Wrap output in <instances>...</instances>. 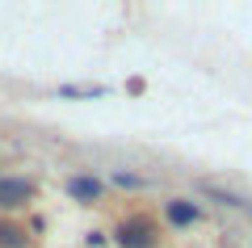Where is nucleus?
Returning a JSON list of instances; mask_svg holds the SVG:
<instances>
[{"mask_svg": "<svg viewBox=\"0 0 252 248\" xmlns=\"http://www.w3.org/2000/svg\"><path fill=\"white\" fill-rule=\"evenodd\" d=\"M160 219H152V214L135 211V214H122V219L114 223V231H109V244L114 248H160Z\"/></svg>", "mask_w": 252, "mask_h": 248, "instance_id": "obj_1", "label": "nucleus"}, {"mask_svg": "<svg viewBox=\"0 0 252 248\" xmlns=\"http://www.w3.org/2000/svg\"><path fill=\"white\" fill-rule=\"evenodd\" d=\"M0 248H30V227L17 219H0Z\"/></svg>", "mask_w": 252, "mask_h": 248, "instance_id": "obj_5", "label": "nucleus"}, {"mask_svg": "<svg viewBox=\"0 0 252 248\" xmlns=\"http://www.w3.org/2000/svg\"><path fill=\"white\" fill-rule=\"evenodd\" d=\"M160 214H164V227L172 231H189V227H198L202 219H206V211H202L198 198H189V194H172L160 202Z\"/></svg>", "mask_w": 252, "mask_h": 248, "instance_id": "obj_3", "label": "nucleus"}, {"mask_svg": "<svg viewBox=\"0 0 252 248\" xmlns=\"http://www.w3.org/2000/svg\"><path fill=\"white\" fill-rule=\"evenodd\" d=\"M38 202V177L30 173H0V214L13 219L17 211H30Z\"/></svg>", "mask_w": 252, "mask_h": 248, "instance_id": "obj_2", "label": "nucleus"}, {"mask_svg": "<svg viewBox=\"0 0 252 248\" xmlns=\"http://www.w3.org/2000/svg\"><path fill=\"white\" fill-rule=\"evenodd\" d=\"M63 189H67V198H72V202L93 206V202H101V198H105L109 181H105V177H97V173H72Z\"/></svg>", "mask_w": 252, "mask_h": 248, "instance_id": "obj_4", "label": "nucleus"}, {"mask_svg": "<svg viewBox=\"0 0 252 248\" xmlns=\"http://www.w3.org/2000/svg\"><path fill=\"white\" fill-rule=\"evenodd\" d=\"M109 244V231H84V248H105Z\"/></svg>", "mask_w": 252, "mask_h": 248, "instance_id": "obj_7", "label": "nucleus"}, {"mask_svg": "<svg viewBox=\"0 0 252 248\" xmlns=\"http://www.w3.org/2000/svg\"><path fill=\"white\" fill-rule=\"evenodd\" d=\"M30 231H34V236H42V231H46V219H42V214H30Z\"/></svg>", "mask_w": 252, "mask_h": 248, "instance_id": "obj_8", "label": "nucleus"}, {"mask_svg": "<svg viewBox=\"0 0 252 248\" xmlns=\"http://www.w3.org/2000/svg\"><path fill=\"white\" fill-rule=\"evenodd\" d=\"M109 185L114 189H147V177H139V173H130V169H114L109 173Z\"/></svg>", "mask_w": 252, "mask_h": 248, "instance_id": "obj_6", "label": "nucleus"}]
</instances>
